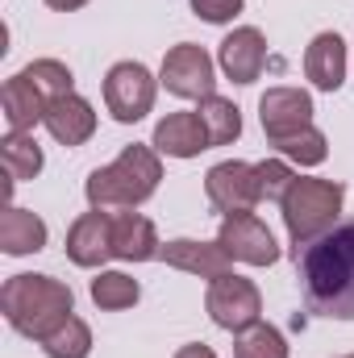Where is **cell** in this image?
<instances>
[{
	"label": "cell",
	"instance_id": "1",
	"mask_svg": "<svg viewBox=\"0 0 354 358\" xmlns=\"http://www.w3.org/2000/svg\"><path fill=\"white\" fill-rule=\"evenodd\" d=\"M309 308L334 321H354V225H342L296 255Z\"/></svg>",
	"mask_w": 354,
	"mask_h": 358
},
{
	"label": "cell",
	"instance_id": "2",
	"mask_svg": "<svg viewBox=\"0 0 354 358\" xmlns=\"http://www.w3.org/2000/svg\"><path fill=\"white\" fill-rule=\"evenodd\" d=\"M159 179H163L159 150L134 142L108 167H96L88 176V183H84V192H88L92 208H100V213H125V208L146 204L159 192Z\"/></svg>",
	"mask_w": 354,
	"mask_h": 358
},
{
	"label": "cell",
	"instance_id": "3",
	"mask_svg": "<svg viewBox=\"0 0 354 358\" xmlns=\"http://www.w3.org/2000/svg\"><path fill=\"white\" fill-rule=\"evenodd\" d=\"M0 308L21 338L42 342L50 329H59L76 313V296L55 275H13L0 287Z\"/></svg>",
	"mask_w": 354,
	"mask_h": 358
},
{
	"label": "cell",
	"instance_id": "4",
	"mask_svg": "<svg viewBox=\"0 0 354 358\" xmlns=\"http://www.w3.org/2000/svg\"><path fill=\"white\" fill-rule=\"evenodd\" d=\"M342 200H346V187L338 179H313V176L292 179L279 208H283V225H288V238H292L296 255L334 229V221L342 213Z\"/></svg>",
	"mask_w": 354,
	"mask_h": 358
},
{
	"label": "cell",
	"instance_id": "5",
	"mask_svg": "<svg viewBox=\"0 0 354 358\" xmlns=\"http://www.w3.org/2000/svg\"><path fill=\"white\" fill-rule=\"evenodd\" d=\"M155 88H159V80L142 63H134V59L108 67V76H104V104H108L113 121H121V125L142 121L155 108Z\"/></svg>",
	"mask_w": 354,
	"mask_h": 358
},
{
	"label": "cell",
	"instance_id": "6",
	"mask_svg": "<svg viewBox=\"0 0 354 358\" xmlns=\"http://www.w3.org/2000/svg\"><path fill=\"white\" fill-rule=\"evenodd\" d=\"M204 308L213 317V325L229 329V334H242L250 325H259V313H263V296L250 279L242 275H221L208 283V296H204Z\"/></svg>",
	"mask_w": 354,
	"mask_h": 358
},
{
	"label": "cell",
	"instance_id": "7",
	"mask_svg": "<svg viewBox=\"0 0 354 358\" xmlns=\"http://www.w3.org/2000/svg\"><path fill=\"white\" fill-rule=\"evenodd\" d=\"M159 84L179 96V100H208V96H217V71H213V59H208V50L204 46H196V42H179L167 50V59H163V71H159Z\"/></svg>",
	"mask_w": 354,
	"mask_h": 358
},
{
	"label": "cell",
	"instance_id": "8",
	"mask_svg": "<svg viewBox=\"0 0 354 358\" xmlns=\"http://www.w3.org/2000/svg\"><path fill=\"white\" fill-rule=\"evenodd\" d=\"M204 192H208V204H213L221 217H229V213H250V208L263 200V196H259L255 163H238V159L208 167Z\"/></svg>",
	"mask_w": 354,
	"mask_h": 358
},
{
	"label": "cell",
	"instance_id": "9",
	"mask_svg": "<svg viewBox=\"0 0 354 358\" xmlns=\"http://www.w3.org/2000/svg\"><path fill=\"white\" fill-rule=\"evenodd\" d=\"M217 242L225 246V255H229L234 263L271 267V263L279 259V246H275L271 229H267L255 213H229V217H221V234H217Z\"/></svg>",
	"mask_w": 354,
	"mask_h": 358
},
{
	"label": "cell",
	"instance_id": "10",
	"mask_svg": "<svg viewBox=\"0 0 354 358\" xmlns=\"http://www.w3.org/2000/svg\"><path fill=\"white\" fill-rule=\"evenodd\" d=\"M259 121L271 142L300 134L304 125H313V96L304 88H267L259 100Z\"/></svg>",
	"mask_w": 354,
	"mask_h": 358
},
{
	"label": "cell",
	"instance_id": "11",
	"mask_svg": "<svg viewBox=\"0 0 354 358\" xmlns=\"http://www.w3.org/2000/svg\"><path fill=\"white\" fill-rule=\"evenodd\" d=\"M67 259L88 271L104 267L113 259V213L92 208V213L71 221V229H67Z\"/></svg>",
	"mask_w": 354,
	"mask_h": 358
},
{
	"label": "cell",
	"instance_id": "12",
	"mask_svg": "<svg viewBox=\"0 0 354 358\" xmlns=\"http://www.w3.org/2000/svg\"><path fill=\"white\" fill-rule=\"evenodd\" d=\"M217 63H221L225 80H234V84H242V88L255 84V80L263 76V67H267V38L255 29V25L234 29V34L221 42Z\"/></svg>",
	"mask_w": 354,
	"mask_h": 358
},
{
	"label": "cell",
	"instance_id": "13",
	"mask_svg": "<svg viewBox=\"0 0 354 358\" xmlns=\"http://www.w3.org/2000/svg\"><path fill=\"white\" fill-rule=\"evenodd\" d=\"M167 267L176 271H187V275H200V279H221V275H229L234 271V259L225 255V246L221 242H192V238H176V242H167L163 246V255H159Z\"/></svg>",
	"mask_w": 354,
	"mask_h": 358
},
{
	"label": "cell",
	"instance_id": "14",
	"mask_svg": "<svg viewBox=\"0 0 354 358\" xmlns=\"http://www.w3.org/2000/svg\"><path fill=\"white\" fill-rule=\"evenodd\" d=\"M163 246H159V234H155V221L125 208V213H113V259L121 263H150L159 259Z\"/></svg>",
	"mask_w": 354,
	"mask_h": 358
},
{
	"label": "cell",
	"instance_id": "15",
	"mask_svg": "<svg viewBox=\"0 0 354 358\" xmlns=\"http://www.w3.org/2000/svg\"><path fill=\"white\" fill-rule=\"evenodd\" d=\"M159 155L167 159H196L200 150H208V129L200 121V113H167L159 125H155V142H150Z\"/></svg>",
	"mask_w": 354,
	"mask_h": 358
},
{
	"label": "cell",
	"instance_id": "16",
	"mask_svg": "<svg viewBox=\"0 0 354 358\" xmlns=\"http://www.w3.org/2000/svg\"><path fill=\"white\" fill-rule=\"evenodd\" d=\"M42 125L50 129L55 142H63V146H84L92 134H96V108H92L84 96L67 92V96H59V100L46 104V121H42Z\"/></svg>",
	"mask_w": 354,
	"mask_h": 358
},
{
	"label": "cell",
	"instance_id": "17",
	"mask_svg": "<svg viewBox=\"0 0 354 358\" xmlns=\"http://www.w3.org/2000/svg\"><path fill=\"white\" fill-rule=\"evenodd\" d=\"M304 76L313 80V88L338 92L346 84V42L338 34H317L304 50Z\"/></svg>",
	"mask_w": 354,
	"mask_h": 358
},
{
	"label": "cell",
	"instance_id": "18",
	"mask_svg": "<svg viewBox=\"0 0 354 358\" xmlns=\"http://www.w3.org/2000/svg\"><path fill=\"white\" fill-rule=\"evenodd\" d=\"M0 104H4V121H8L13 134H29L38 121H46V96L34 88L21 71H17L13 80H4Z\"/></svg>",
	"mask_w": 354,
	"mask_h": 358
},
{
	"label": "cell",
	"instance_id": "19",
	"mask_svg": "<svg viewBox=\"0 0 354 358\" xmlns=\"http://www.w3.org/2000/svg\"><path fill=\"white\" fill-rule=\"evenodd\" d=\"M0 250L13 255V259L46 250V221H42L38 213H29V208H17V204H13V208L0 217Z\"/></svg>",
	"mask_w": 354,
	"mask_h": 358
},
{
	"label": "cell",
	"instance_id": "20",
	"mask_svg": "<svg viewBox=\"0 0 354 358\" xmlns=\"http://www.w3.org/2000/svg\"><path fill=\"white\" fill-rule=\"evenodd\" d=\"M0 155H4V171L13 183H25V179H34L42 171V146L34 142V134H4V142H0Z\"/></svg>",
	"mask_w": 354,
	"mask_h": 358
},
{
	"label": "cell",
	"instance_id": "21",
	"mask_svg": "<svg viewBox=\"0 0 354 358\" xmlns=\"http://www.w3.org/2000/svg\"><path fill=\"white\" fill-rule=\"evenodd\" d=\"M196 113H200V121H204L213 146H229V142H238V134H242V113H238L234 100H225V96H208V100H200Z\"/></svg>",
	"mask_w": 354,
	"mask_h": 358
},
{
	"label": "cell",
	"instance_id": "22",
	"mask_svg": "<svg viewBox=\"0 0 354 358\" xmlns=\"http://www.w3.org/2000/svg\"><path fill=\"white\" fill-rule=\"evenodd\" d=\"M142 296L138 279H129L125 271H100L92 279V304L104 308V313H121V308H134Z\"/></svg>",
	"mask_w": 354,
	"mask_h": 358
},
{
	"label": "cell",
	"instance_id": "23",
	"mask_svg": "<svg viewBox=\"0 0 354 358\" xmlns=\"http://www.w3.org/2000/svg\"><path fill=\"white\" fill-rule=\"evenodd\" d=\"M42 350H46V358H88L92 355L88 321H80V317L71 313L59 329H50V334L42 338Z\"/></svg>",
	"mask_w": 354,
	"mask_h": 358
},
{
	"label": "cell",
	"instance_id": "24",
	"mask_svg": "<svg viewBox=\"0 0 354 358\" xmlns=\"http://www.w3.org/2000/svg\"><path fill=\"white\" fill-rule=\"evenodd\" d=\"M283 159H292V163H300V167H317V163H325V155H330V142H325V134L317 129V125H304L300 134H288V138H279V142H271Z\"/></svg>",
	"mask_w": 354,
	"mask_h": 358
},
{
	"label": "cell",
	"instance_id": "25",
	"mask_svg": "<svg viewBox=\"0 0 354 358\" xmlns=\"http://www.w3.org/2000/svg\"><path fill=\"white\" fill-rule=\"evenodd\" d=\"M21 76L46 96V104L59 100V96H67V92H76V76H71V67L59 63V59H34Z\"/></svg>",
	"mask_w": 354,
	"mask_h": 358
},
{
	"label": "cell",
	"instance_id": "26",
	"mask_svg": "<svg viewBox=\"0 0 354 358\" xmlns=\"http://www.w3.org/2000/svg\"><path fill=\"white\" fill-rule=\"evenodd\" d=\"M234 358H288V342H283V334L275 325L259 321V325H250V329L238 334Z\"/></svg>",
	"mask_w": 354,
	"mask_h": 358
},
{
	"label": "cell",
	"instance_id": "27",
	"mask_svg": "<svg viewBox=\"0 0 354 358\" xmlns=\"http://www.w3.org/2000/svg\"><path fill=\"white\" fill-rule=\"evenodd\" d=\"M255 176H259V196L263 200H283L288 187H292V179H296V171L283 159H263V163H255Z\"/></svg>",
	"mask_w": 354,
	"mask_h": 358
},
{
	"label": "cell",
	"instance_id": "28",
	"mask_svg": "<svg viewBox=\"0 0 354 358\" xmlns=\"http://www.w3.org/2000/svg\"><path fill=\"white\" fill-rule=\"evenodd\" d=\"M192 13L204 17L208 25H225L242 13V0H192Z\"/></svg>",
	"mask_w": 354,
	"mask_h": 358
},
{
	"label": "cell",
	"instance_id": "29",
	"mask_svg": "<svg viewBox=\"0 0 354 358\" xmlns=\"http://www.w3.org/2000/svg\"><path fill=\"white\" fill-rule=\"evenodd\" d=\"M176 358H217V355H213V350H208L204 342H192V346H179Z\"/></svg>",
	"mask_w": 354,
	"mask_h": 358
},
{
	"label": "cell",
	"instance_id": "30",
	"mask_svg": "<svg viewBox=\"0 0 354 358\" xmlns=\"http://www.w3.org/2000/svg\"><path fill=\"white\" fill-rule=\"evenodd\" d=\"M50 8H59V13H76V8H84L88 0H46Z\"/></svg>",
	"mask_w": 354,
	"mask_h": 358
},
{
	"label": "cell",
	"instance_id": "31",
	"mask_svg": "<svg viewBox=\"0 0 354 358\" xmlns=\"http://www.w3.org/2000/svg\"><path fill=\"white\" fill-rule=\"evenodd\" d=\"M342 358H354V355H342Z\"/></svg>",
	"mask_w": 354,
	"mask_h": 358
}]
</instances>
